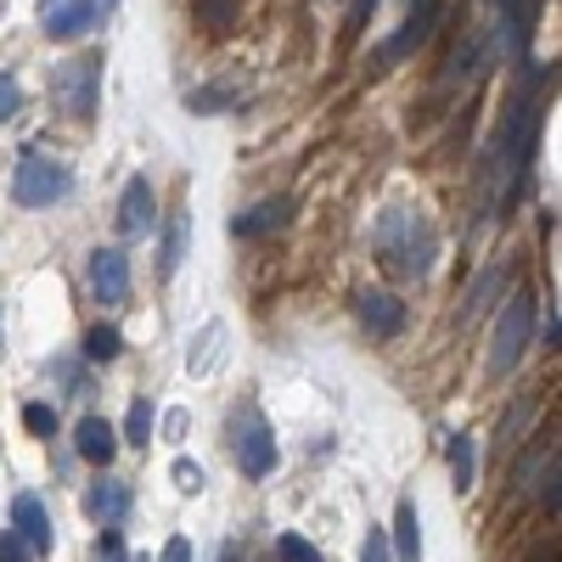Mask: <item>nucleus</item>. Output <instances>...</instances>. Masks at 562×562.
I'll return each instance as SVG.
<instances>
[{
	"mask_svg": "<svg viewBox=\"0 0 562 562\" xmlns=\"http://www.w3.org/2000/svg\"><path fill=\"white\" fill-rule=\"evenodd\" d=\"M439 18H445V7H439V0H416V7H411V18L400 23V34L383 45V63H405V57L416 52V45H428V34L439 29Z\"/></svg>",
	"mask_w": 562,
	"mask_h": 562,
	"instance_id": "423d86ee",
	"label": "nucleus"
},
{
	"mask_svg": "<svg viewBox=\"0 0 562 562\" xmlns=\"http://www.w3.org/2000/svg\"><path fill=\"white\" fill-rule=\"evenodd\" d=\"M540 333H546V344H551V349H557V304H551V310H546V321H540Z\"/></svg>",
	"mask_w": 562,
	"mask_h": 562,
	"instance_id": "72a5a7b5",
	"label": "nucleus"
},
{
	"mask_svg": "<svg viewBox=\"0 0 562 562\" xmlns=\"http://www.w3.org/2000/svg\"><path fill=\"white\" fill-rule=\"evenodd\" d=\"M85 512H90L102 529H119V524L130 518V484H124V479H97V484L85 490Z\"/></svg>",
	"mask_w": 562,
	"mask_h": 562,
	"instance_id": "1a4fd4ad",
	"label": "nucleus"
},
{
	"mask_svg": "<svg viewBox=\"0 0 562 562\" xmlns=\"http://www.w3.org/2000/svg\"><path fill=\"white\" fill-rule=\"evenodd\" d=\"M153 422H158V416H153V405H147V400H135V405H130V416H124V439L147 450V439H153Z\"/></svg>",
	"mask_w": 562,
	"mask_h": 562,
	"instance_id": "4be33fe9",
	"label": "nucleus"
},
{
	"mask_svg": "<svg viewBox=\"0 0 562 562\" xmlns=\"http://www.w3.org/2000/svg\"><path fill=\"white\" fill-rule=\"evenodd\" d=\"M119 225H124V237H147V231H158V198H153L147 175H135V180L124 186V198H119Z\"/></svg>",
	"mask_w": 562,
	"mask_h": 562,
	"instance_id": "6e6552de",
	"label": "nucleus"
},
{
	"mask_svg": "<svg viewBox=\"0 0 562 562\" xmlns=\"http://www.w3.org/2000/svg\"><path fill=\"white\" fill-rule=\"evenodd\" d=\"M231 456H237V467L248 479H270V467H276V434H270V422L243 405L237 416H231Z\"/></svg>",
	"mask_w": 562,
	"mask_h": 562,
	"instance_id": "20e7f679",
	"label": "nucleus"
},
{
	"mask_svg": "<svg viewBox=\"0 0 562 562\" xmlns=\"http://www.w3.org/2000/svg\"><path fill=\"white\" fill-rule=\"evenodd\" d=\"M113 12V0H45V34L52 40H74L97 18Z\"/></svg>",
	"mask_w": 562,
	"mask_h": 562,
	"instance_id": "39448f33",
	"label": "nucleus"
},
{
	"mask_svg": "<svg viewBox=\"0 0 562 562\" xmlns=\"http://www.w3.org/2000/svg\"><path fill=\"white\" fill-rule=\"evenodd\" d=\"M90 293H97V304H124L130 299V259L119 248L90 254Z\"/></svg>",
	"mask_w": 562,
	"mask_h": 562,
	"instance_id": "0eeeda50",
	"label": "nucleus"
},
{
	"mask_svg": "<svg viewBox=\"0 0 562 562\" xmlns=\"http://www.w3.org/2000/svg\"><path fill=\"white\" fill-rule=\"evenodd\" d=\"M276 557H281V562H321V551H315L304 535H281V540H276Z\"/></svg>",
	"mask_w": 562,
	"mask_h": 562,
	"instance_id": "393cba45",
	"label": "nucleus"
},
{
	"mask_svg": "<svg viewBox=\"0 0 562 562\" xmlns=\"http://www.w3.org/2000/svg\"><path fill=\"white\" fill-rule=\"evenodd\" d=\"M411 7H416V0H411Z\"/></svg>",
	"mask_w": 562,
	"mask_h": 562,
	"instance_id": "f704fd0d",
	"label": "nucleus"
},
{
	"mask_svg": "<svg viewBox=\"0 0 562 562\" xmlns=\"http://www.w3.org/2000/svg\"><path fill=\"white\" fill-rule=\"evenodd\" d=\"M237 85H209V90H186V108L192 113H225V108H237Z\"/></svg>",
	"mask_w": 562,
	"mask_h": 562,
	"instance_id": "a211bd4d",
	"label": "nucleus"
},
{
	"mask_svg": "<svg viewBox=\"0 0 562 562\" xmlns=\"http://www.w3.org/2000/svg\"><path fill=\"white\" fill-rule=\"evenodd\" d=\"M439 254V231L428 225L422 209H383L378 220V259L394 276H428Z\"/></svg>",
	"mask_w": 562,
	"mask_h": 562,
	"instance_id": "f257e3e1",
	"label": "nucleus"
},
{
	"mask_svg": "<svg viewBox=\"0 0 562 562\" xmlns=\"http://www.w3.org/2000/svg\"><path fill=\"white\" fill-rule=\"evenodd\" d=\"M97 90H102V57H85L74 68V113L79 119H97Z\"/></svg>",
	"mask_w": 562,
	"mask_h": 562,
	"instance_id": "4468645a",
	"label": "nucleus"
},
{
	"mask_svg": "<svg viewBox=\"0 0 562 562\" xmlns=\"http://www.w3.org/2000/svg\"><path fill=\"white\" fill-rule=\"evenodd\" d=\"M0 562H34V551H29V546L7 529V535H0Z\"/></svg>",
	"mask_w": 562,
	"mask_h": 562,
	"instance_id": "c756f323",
	"label": "nucleus"
},
{
	"mask_svg": "<svg viewBox=\"0 0 562 562\" xmlns=\"http://www.w3.org/2000/svg\"><path fill=\"white\" fill-rule=\"evenodd\" d=\"M198 18H203L214 34H225L231 23H237V0H198Z\"/></svg>",
	"mask_w": 562,
	"mask_h": 562,
	"instance_id": "b1692460",
	"label": "nucleus"
},
{
	"mask_svg": "<svg viewBox=\"0 0 562 562\" xmlns=\"http://www.w3.org/2000/svg\"><path fill=\"white\" fill-rule=\"evenodd\" d=\"M124 355V333L119 326H90V338H85V360H119Z\"/></svg>",
	"mask_w": 562,
	"mask_h": 562,
	"instance_id": "aec40b11",
	"label": "nucleus"
},
{
	"mask_svg": "<svg viewBox=\"0 0 562 562\" xmlns=\"http://www.w3.org/2000/svg\"><path fill=\"white\" fill-rule=\"evenodd\" d=\"M68 192H74V169H68L63 158L29 153V158L18 164V175H12V203H18V209H52V203H63Z\"/></svg>",
	"mask_w": 562,
	"mask_h": 562,
	"instance_id": "7ed1b4c3",
	"label": "nucleus"
},
{
	"mask_svg": "<svg viewBox=\"0 0 562 562\" xmlns=\"http://www.w3.org/2000/svg\"><path fill=\"white\" fill-rule=\"evenodd\" d=\"M535 321H540V299L535 293H512L501 321H495V338H490V371L506 378V371H518L524 355H529V338H535Z\"/></svg>",
	"mask_w": 562,
	"mask_h": 562,
	"instance_id": "f03ea898",
	"label": "nucleus"
},
{
	"mask_svg": "<svg viewBox=\"0 0 562 562\" xmlns=\"http://www.w3.org/2000/svg\"><path fill=\"white\" fill-rule=\"evenodd\" d=\"M74 450H79L85 461L108 467V461L119 456V434H113V422H108V416H85V422H79V434H74Z\"/></svg>",
	"mask_w": 562,
	"mask_h": 562,
	"instance_id": "f8f14e48",
	"label": "nucleus"
},
{
	"mask_svg": "<svg viewBox=\"0 0 562 562\" xmlns=\"http://www.w3.org/2000/svg\"><path fill=\"white\" fill-rule=\"evenodd\" d=\"M360 562H394V557H389V535H383V529H371V535H366Z\"/></svg>",
	"mask_w": 562,
	"mask_h": 562,
	"instance_id": "c85d7f7f",
	"label": "nucleus"
},
{
	"mask_svg": "<svg viewBox=\"0 0 562 562\" xmlns=\"http://www.w3.org/2000/svg\"><path fill=\"white\" fill-rule=\"evenodd\" d=\"M102 557H108V562H135V557L124 551V540H119V529H108V540H102Z\"/></svg>",
	"mask_w": 562,
	"mask_h": 562,
	"instance_id": "2f4dec72",
	"label": "nucleus"
},
{
	"mask_svg": "<svg viewBox=\"0 0 562 562\" xmlns=\"http://www.w3.org/2000/svg\"><path fill=\"white\" fill-rule=\"evenodd\" d=\"M484 57H490V34H467V52H456V57L445 63V85L473 79V74L484 68Z\"/></svg>",
	"mask_w": 562,
	"mask_h": 562,
	"instance_id": "2eb2a0df",
	"label": "nucleus"
},
{
	"mask_svg": "<svg viewBox=\"0 0 562 562\" xmlns=\"http://www.w3.org/2000/svg\"><path fill=\"white\" fill-rule=\"evenodd\" d=\"M371 12H378V0H355V7H349V34H360Z\"/></svg>",
	"mask_w": 562,
	"mask_h": 562,
	"instance_id": "7c9ffc66",
	"label": "nucleus"
},
{
	"mask_svg": "<svg viewBox=\"0 0 562 562\" xmlns=\"http://www.w3.org/2000/svg\"><path fill=\"white\" fill-rule=\"evenodd\" d=\"M186 237H192V214H175V220H169V231H164V259H158V270H164V276H175V270H180V259H186Z\"/></svg>",
	"mask_w": 562,
	"mask_h": 562,
	"instance_id": "f3484780",
	"label": "nucleus"
},
{
	"mask_svg": "<svg viewBox=\"0 0 562 562\" xmlns=\"http://www.w3.org/2000/svg\"><path fill=\"white\" fill-rule=\"evenodd\" d=\"M164 562H192V540H180V535H175V540L164 546Z\"/></svg>",
	"mask_w": 562,
	"mask_h": 562,
	"instance_id": "473e14b6",
	"label": "nucleus"
},
{
	"mask_svg": "<svg viewBox=\"0 0 562 562\" xmlns=\"http://www.w3.org/2000/svg\"><path fill=\"white\" fill-rule=\"evenodd\" d=\"M450 473H456V490H473V479H479V456H473V439L467 434L450 439Z\"/></svg>",
	"mask_w": 562,
	"mask_h": 562,
	"instance_id": "6ab92c4d",
	"label": "nucleus"
},
{
	"mask_svg": "<svg viewBox=\"0 0 562 562\" xmlns=\"http://www.w3.org/2000/svg\"><path fill=\"white\" fill-rule=\"evenodd\" d=\"M23 108V90H18V79L12 74H0V119H12Z\"/></svg>",
	"mask_w": 562,
	"mask_h": 562,
	"instance_id": "cd10ccee",
	"label": "nucleus"
},
{
	"mask_svg": "<svg viewBox=\"0 0 562 562\" xmlns=\"http://www.w3.org/2000/svg\"><path fill=\"white\" fill-rule=\"evenodd\" d=\"M175 484H180L186 495H198V490H203V467L180 456V461H175Z\"/></svg>",
	"mask_w": 562,
	"mask_h": 562,
	"instance_id": "bb28decb",
	"label": "nucleus"
},
{
	"mask_svg": "<svg viewBox=\"0 0 562 562\" xmlns=\"http://www.w3.org/2000/svg\"><path fill=\"white\" fill-rule=\"evenodd\" d=\"M23 428L40 434V439H45V434H57V411H52V405H23Z\"/></svg>",
	"mask_w": 562,
	"mask_h": 562,
	"instance_id": "a878e982",
	"label": "nucleus"
},
{
	"mask_svg": "<svg viewBox=\"0 0 562 562\" xmlns=\"http://www.w3.org/2000/svg\"><path fill=\"white\" fill-rule=\"evenodd\" d=\"M501 281H506V270H490V276H479V288L467 293V304H461V321H473V315H479V310H484V304L501 293Z\"/></svg>",
	"mask_w": 562,
	"mask_h": 562,
	"instance_id": "5701e85b",
	"label": "nucleus"
},
{
	"mask_svg": "<svg viewBox=\"0 0 562 562\" xmlns=\"http://www.w3.org/2000/svg\"><path fill=\"white\" fill-rule=\"evenodd\" d=\"M220 338H225V326L209 321L203 333H198V349H186V371H198V378H203V371H214V349L209 344H220Z\"/></svg>",
	"mask_w": 562,
	"mask_h": 562,
	"instance_id": "412c9836",
	"label": "nucleus"
},
{
	"mask_svg": "<svg viewBox=\"0 0 562 562\" xmlns=\"http://www.w3.org/2000/svg\"><path fill=\"white\" fill-rule=\"evenodd\" d=\"M394 551H400L405 562L422 557V518H416L411 501H400V512H394Z\"/></svg>",
	"mask_w": 562,
	"mask_h": 562,
	"instance_id": "dca6fc26",
	"label": "nucleus"
},
{
	"mask_svg": "<svg viewBox=\"0 0 562 562\" xmlns=\"http://www.w3.org/2000/svg\"><path fill=\"white\" fill-rule=\"evenodd\" d=\"M288 220H293V203L288 198H265L248 214H231V237H270V231H281Z\"/></svg>",
	"mask_w": 562,
	"mask_h": 562,
	"instance_id": "9b49d317",
	"label": "nucleus"
},
{
	"mask_svg": "<svg viewBox=\"0 0 562 562\" xmlns=\"http://www.w3.org/2000/svg\"><path fill=\"white\" fill-rule=\"evenodd\" d=\"M360 321H366L378 338H394L400 326H405V304H400L394 293H360Z\"/></svg>",
	"mask_w": 562,
	"mask_h": 562,
	"instance_id": "ddd939ff",
	"label": "nucleus"
},
{
	"mask_svg": "<svg viewBox=\"0 0 562 562\" xmlns=\"http://www.w3.org/2000/svg\"><path fill=\"white\" fill-rule=\"evenodd\" d=\"M12 535L40 557V551H52V518H45V501L40 495H18L12 501Z\"/></svg>",
	"mask_w": 562,
	"mask_h": 562,
	"instance_id": "9d476101",
	"label": "nucleus"
}]
</instances>
